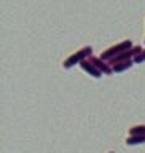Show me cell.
I'll return each instance as SVG.
<instances>
[{"label":"cell","mask_w":145,"mask_h":153,"mask_svg":"<svg viewBox=\"0 0 145 153\" xmlns=\"http://www.w3.org/2000/svg\"><path fill=\"white\" fill-rule=\"evenodd\" d=\"M93 56V46H83V48H80L78 51H75L74 54H70L67 59L62 62V67L64 69H72L74 65H77V64H81L83 61H86V59H89V57Z\"/></svg>","instance_id":"1"},{"label":"cell","mask_w":145,"mask_h":153,"mask_svg":"<svg viewBox=\"0 0 145 153\" xmlns=\"http://www.w3.org/2000/svg\"><path fill=\"white\" fill-rule=\"evenodd\" d=\"M134 45H132V42L129 40H123V42H120V43H117V45H113V46H110V48H107L102 54H100V59H104V61H107V62H110L113 59V57H117V56H120L121 53H124V51H128V50H131Z\"/></svg>","instance_id":"2"},{"label":"cell","mask_w":145,"mask_h":153,"mask_svg":"<svg viewBox=\"0 0 145 153\" xmlns=\"http://www.w3.org/2000/svg\"><path fill=\"white\" fill-rule=\"evenodd\" d=\"M89 62H93V64L97 67V69L102 72L104 75H110V74H113V69H112V65L109 64L107 61H104V59H100V56L99 57H96V56H91L89 57Z\"/></svg>","instance_id":"3"},{"label":"cell","mask_w":145,"mask_h":153,"mask_svg":"<svg viewBox=\"0 0 145 153\" xmlns=\"http://www.w3.org/2000/svg\"><path fill=\"white\" fill-rule=\"evenodd\" d=\"M80 67H81V69H83V70L86 72V74H89L91 76H94V78H100V76L104 75L102 72H100V70L97 69V67H96V65L93 64V62H89V59L83 61V62L80 64Z\"/></svg>","instance_id":"4"},{"label":"cell","mask_w":145,"mask_h":153,"mask_svg":"<svg viewBox=\"0 0 145 153\" xmlns=\"http://www.w3.org/2000/svg\"><path fill=\"white\" fill-rule=\"evenodd\" d=\"M132 65H134V61H123L112 65V69H113V74H121V72H126L128 69H131Z\"/></svg>","instance_id":"5"},{"label":"cell","mask_w":145,"mask_h":153,"mask_svg":"<svg viewBox=\"0 0 145 153\" xmlns=\"http://www.w3.org/2000/svg\"><path fill=\"white\" fill-rule=\"evenodd\" d=\"M145 143V136H129L126 139V145H139Z\"/></svg>","instance_id":"6"},{"label":"cell","mask_w":145,"mask_h":153,"mask_svg":"<svg viewBox=\"0 0 145 153\" xmlns=\"http://www.w3.org/2000/svg\"><path fill=\"white\" fill-rule=\"evenodd\" d=\"M129 136H145V124H137L129 129Z\"/></svg>","instance_id":"7"},{"label":"cell","mask_w":145,"mask_h":153,"mask_svg":"<svg viewBox=\"0 0 145 153\" xmlns=\"http://www.w3.org/2000/svg\"><path fill=\"white\" fill-rule=\"evenodd\" d=\"M134 62H136V64H142V62H145V48H144V51L141 53V54L134 57Z\"/></svg>","instance_id":"8"},{"label":"cell","mask_w":145,"mask_h":153,"mask_svg":"<svg viewBox=\"0 0 145 153\" xmlns=\"http://www.w3.org/2000/svg\"><path fill=\"white\" fill-rule=\"evenodd\" d=\"M110 153H115V152H110Z\"/></svg>","instance_id":"9"}]
</instances>
